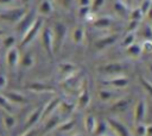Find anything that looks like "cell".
<instances>
[{"label":"cell","mask_w":152,"mask_h":136,"mask_svg":"<svg viewBox=\"0 0 152 136\" xmlns=\"http://www.w3.org/2000/svg\"><path fill=\"white\" fill-rule=\"evenodd\" d=\"M57 69H58V74H59V76L62 78V80L69 78L70 75H72V74H75L76 72L80 70L78 67H77L75 63H72V62H68V61L61 62V63L58 64Z\"/></svg>","instance_id":"obj_14"},{"label":"cell","mask_w":152,"mask_h":136,"mask_svg":"<svg viewBox=\"0 0 152 136\" xmlns=\"http://www.w3.org/2000/svg\"><path fill=\"white\" fill-rule=\"evenodd\" d=\"M14 0H0V7L2 8H10L12 7Z\"/></svg>","instance_id":"obj_45"},{"label":"cell","mask_w":152,"mask_h":136,"mask_svg":"<svg viewBox=\"0 0 152 136\" xmlns=\"http://www.w3.org/2000/svg\"><path fill=\"white\" fill-rule=\"evenodd\" d=\"M112 23H113V19L110 17L102 16V17H96L95 20L91 23V26L95 29H99V30H104V29L110 27Z\"/></svg>","instance_id":"obj_23"},{"label":"cell","mask_w":152,"mask_h":136,"mask_svg":"<svg viewBox=\"0 0 152 136\" xmlns=\"http://www.w3.org/2000/svg\"><path fill=\"white\" fill-rule=\"evenodd\" d=\"M114 10L115 12L120 16V17H127L129 16V10H128V5L125 4V2H121V1H116L114 4Z\"/></svg>","instance_id":"obj_29"},{"label":"cell","mask_w":152,"mask_h":136,"mask_svg":"<svg viewBox=\"0 0 152 136\" xmlns=\"http://www.w3.org/2000/svg\"><path fill=\"white\" fill-rule=\"evenodd\" d=\"M26 88L37 93H45V92H53V87L46 82H40V81H34L28 85H26Z\"/></svg>","instance_id":"obj_21"},{"label":"cell","mask_w":152,"mask_h":136,"mask_svg":"<svg viewBox=\"0 0 152 136\" xmlns=\"http://www.w3.org/2000/svg\"><path fill=\"white\" fill-rule=\"evenodd\" d=\"M90 100H91V97H90V92H89V82H88L87 78H84L82 86L80 88L78 97H77L76 107L77 109H86L90 104Z\"/></svg>","instance_id":"obj_7"},{"label":"cell","mask_w":152,"mask_h":136,"mask_svg":"<svg viewBox=\"0 0 152 136\" xmlns=\"http://www.w3.org/2000/svg\"><path fill=\"white\" fill-rule=\"evenodd\" d=\"M74 109H75V105H72V104H70L68 101H64V100L61 101V105L58 107V110L62 112V115H71Z\"/></svg>","instance_id":"obj_38"},{"label":"cell","mask_w":152,"mask_h":136,"mask_svg":"<svg viewBox=\"0 0 152 136\" xmlns=\"http://www.w3.org/2000/svg\"><path fill=\"white\" fill-rule=\"evenodd\" d=\"M86 38V30L82 25H76L72 30H71V41L74 44L80 45L84 42Z\"/></svg>","instance_id":"obj_22"},{"label":"cell","mask_w":152,"mask_h":136,"mask_svg":"<svg viewBox=\"0 0 152 136\" xmlns=\"http://www.w3.org/2000/svg\"><path fill=\"white\" fill-rule=\"evenodd\" d=\"M6 85H7V78L5 74L0 73V91L4 89L6 87Z\"/></svg>","instance_id":"obj_46"},{"label":"cell","mask_w":152,"mask_h":136,"mask_svg":"<svg viewBox=\"0 0 152 136\" xmlns=\"http://www.w3.org/2000/svg\"><path fill=\"white\" fill-rule=\"evenodd\" d=\"M135 39H137L135 32H126V35L121 39V47L125 49V48L132 45L133 43H135Z\"/></svg>","instance_id":"obj_31"},{"label":"cell","mask_w":152,"mask_h":136,"mask_svg":"<svg viewBox=\"0 0 152 136\" xmlns=\"http://www.w3.org/2000/svg\"><path fill=\"white\" fill-rule=\"evenodd\" d=\"M96 69L100 74L109 78V76L122 75V73L125 70V66L121 62H108V63H102V64L97 66Z\"/></svg>","instance_id":"obj_4"},{"label":"cell","mask_w":152,"mask_h":136,"mask_svg":"<svg viewBox=\"0 0 152 136\" xmlns=\"http://www.w3.org/2000/svg\"><path fill=\"white\" fill-rule=\"evenodd\" d=\"M139 81H140V85L144 88V91L152 98V81H150L148 79H146L144 76H139Z\"/></svg>","instance_id":"obj_37"},{"label":"cell","mask_w":152,"mask_h":136,"mask_svg":"<svg viewBox=\"0 0 152 136\" xmlns=\"http://www.w3.org/2000/svg\"><path fill=\"white\" fill-rule=\"evenodd\" d=\"M152 6V0H142L141 4L139 5V8L141 10V12L144 13V16L147 13V11L150 10V7Z\"/></svg>","instance_id":"obj_42"},{"label":"cell","mask_w":152,"mask_h":136,"mask_svg":"<svg viewBox=\"0 0 152 136\" xmlns=\"http://www.w3.org/2000/svg\"><path fill=\"white\" fill-rule=\"evenodd\" d=\"M108 123L107 122H103V120H100L97 122L96 124V128L93 132V136H102V135H106V131L108 130Z\"/></svg>","instance_id":"obj_33"},{"label":"cell","mask_w":152,"mask_h":136,"mask_svg":"<svg viewBox=\"0 0 152 136\" xmlns=\"http://www.w3.org/2000/svg\"><path fill=\"white\" fill-rule=\"evenodd\" d=\"M40 39H42V47L46 55L49 57H52L55 55L53 51V38H52V29L50 26H44L40 31Z\"/></svg>","instance_id":"obj_5"},{"label":"cell","mask_w":152,"mask_h":136,"mask_svg":"<svg viewBox=\"0 0 152 136\" xmlns=\"http://www.w3.org/2000/svg\"><path fill=\"white\" fill-rule=\"evenodd\" d=\"M71 136H83L82 134H74V135H71Z\"/></svg>","instance_id":"obj_53"},{"label":"cell","mask_w":152,"mask_h":136,"mask_svg":"<svg viewBox=\"0 0 152 136\" xmlns=\"http://www.w3.org/2000/svg\"><path fill=\"white\" fill-rule=\"evenodd\" d=\"M146 136H152V125H147V135Z\"/></svg>","instance_id":"obj_50"},{"label":"cell","mask_w":152,"mask_h":136,"mask_svg":"<svg viewBox=\"0 0 152 136\" xmlns=\"http://www.w3.org/2000/svg\"><path fill=\"white\" fill-rule=\"evenodd\" d=\"M4 36H5V30L0 29V37H4Z\"/></svg>","instance_id":"obj_52"},{"label":"cell","mask_w":152,"mask_h":136,"mask_svg":"<svg viewBox=\"0 0 152 136\" xmlns=\"http://www.w3.org/2000/svg\"><path fill=\"white\" fill-rule=\"evenodd\" d=\"M4 95L13 104V105H24V104H27L28 103V99L21 94L20 92H14V91H8V92H5Z\"/></svg>","instance_id":"obj_19"},{"label":"cell","mask_w":152,"mask_h":136,"mask_svg":"<svg viewBox=\"0 0 152 136\" xmlns=\"http://www.w3.org/2000/svg\"><path fill=\"white\" fill-rule=\"evenodd\" d=\"M44 136H50V135H49V134H48V135H44Z\"/></svg>","instance_id":"obj_56"},{"label":"cell","mask_w":152,"mask_h":136,"mask_svg":"<svg viewBox=\"0 0 152 136\" xmlns=\"http://www.w3.org/2000/svg\"><path fill=\"white\" fill-rule=\"evenodd\" d=\"M78 6H90L91 0H77Z\"/></svg>","instance_id":"obj_49"},{"label":"cell","mask_w":152,"mask_h":136,"mask_svg":"<svg viewBox=\"0 0 152 136\" xmlns=\"http://www.w3.org/2000/svg\"><path fill=\"white\" fill-rule=\"evenodd\" d=\"M51 29H52V38H53V51L55 54H58L66 38L68 27L62 21H55Z\"/></svg>","instance_id":"obj_1"},{"label":"cell","mask_w":152,"mask_h":136,"mask_svg":"<svg viewBox=\"0 0 152 136\" xmlns=\"http://www.w3.org/2000/svg\"><path fill=\"white\" fill-rule=\"evenodd\" d=\"M139 23H140V21L128 20V25H127V30H126V32H135V31H138Z\"/></svg>","instance_id":"obj_43"},{"label":"cell","mask_w":152,"mask_h":136,"mask_svg":"<svg viewBox=\"0 0 152 136\" xmlns=\"http://www.w3.org/2000/svg\"><path fill=\"white\" fill-rule=\"evenodd\" d=\"M125 54L128 58L131 60H135L138 57H140V55L142 54V49H141V44L139 43H133L132 45L125 48Z\"/></svg>","instance_id":"obj_25"},{"label":"cell","mask_w":152,"mask_h":136,"mask_svg":"<svg viewBox=\"0 0 152 136\" xmlns=\"http://www.w3.org/2000/svg\"><path fill=\"white\" fill-rule=\"evenodd\" d=\"M131 103H132V98L131 97H121L118 100H115L114 103H112L110 110L113 112H116V113L124 112V111H126L129 107Z\"/></svg>","instance_id":"obj_17"},{"label":"cell","mask_w":152,"mask_h":136,"mask_svg":"<svg viewBox=\"0 0 152 136\" xmlns=\"http://www.w3.org/2000/svg\"><path fill=\"white\" fill-rule=\"evenodd\" d=\"M102 136H107V135H102Z\"/></svg>","instance_id":"obj_57"},{"label":"cell","mask_w":152,"mask_h":136,"mask_svg":"<svg viewBox=\"0 0 152 136\" xmlns=\"http://www.w3.org/2000/svg\"><path fill=\"white\" fill-rule=\"evenodd\" d=\"M53 12V2L51 0H42L37 6V14L40 17H49Z\"/></svg>","instance_id":"obj_20"},{"label":"cell","mask_w":152,"mask_h":136,"mask_svg":"<svg viewBox=\"0 0 152 136\" xmlns=\"http://www.w3.org/2000/svg\"><path fill=\"white\" fill-rule=\"evenodd\" d=\"M55 2L63 10H69L71 6V0H55Z\"/></svg>","instance_id":"obj_44"},{"label":"cell","mask_w":152,"mask_h":136,"mask_svg":"<svg viewBox=\"0 0 152 136\" xmlns=\"http://www.w3.org/2000/svg\"><path fill=\"white\" fill-rule=\"evenodd\" d=\"M103 5H104V0H91L90 10L93 13H96L103 7Z\"/></svg>","instance_id":"obj_40"},{"label":"cell","mask_w":152,"mask_h":136,"mask_svg":"<svg viewBox=\"0 0 152 136\" xmlns=\"http://www.w3.org/2000/svg\"><path fill=\"white\" fill-rule=\"evenodd\" d=\"M36 18H37V16H36L33 12L27 11L26 14H25V16H24V17L15 24V30H17V32L24 35V32L32 25V23L34 21Z\"/></svg>","instance_id":"obj_13"},{"label":"cell","mask_w":152,"mask_h":136,"mask_svg":"<svg viewBox=\"0 0 152 136\" xmlns=\"http://www.w3.org/2000/svg\"><path fill=\"white\" fill-rule=\"evenodd\" d=\"M145 18L147 20V24H150L152 26V6L150 7V10L147 11V13L145 14Z\"/></svg>","instance_id":"obj_47"},{"label":"cell","mask_w":152,"mask_h":136,"mask_svg":"<svg viewBox=\"0 0 152 136\" xmlns=\"http://www.w3.org/2000/svg\"><path fill=\"white\" fill-rule=\"evenodd\" d=\"M19 61H20V52L18 50L17 47H13L11 49H8L6 51V56H5V62L6 66L11 69L15 68L19 66Z\"/></svg>","instance_id":"obj_15"},{"label":"cell","mask_w":152,"mask_h":136,"mask_svg":"<svg viewBox=\"0 0 152 136\" xmlns=\"http://www.w3.org/2000/svg\"><path fill=\"white\" fill-rule=\"evenodd\" d=\"M141 49H142V52L151 54L152 52V39L151 38L144 39V42L141 43Z\"/></svg>","instance_id":"obj_41"},{"label":"cell","mask_w":152,"mask_h":136,"mask_svg":"<svg viewBox=\"0 0 152 136\" xmlns=\"http://www.w3.org/2000/svg\"><path fill=\"white\" fill-rule=\"evenodd\" d=\"M62 99L59 97H53L52 99H50L44 106H43V113H42V119L48 118L50 115H52L53 112H56L61 105Z\"/></svg>","instance_id":"obj_16"},{"label":"cell","mask_w":152,"mask_h":136,"mask_svg":"<svg viewBox=\"0 0 152 136\" xmlns=\"http://www.w3.org/2000/svg\"><path fill=\"white\" fill-rule=\"evenodd\" d=\"M42 113H43V106H39L37 109H34L33 111H31L27 117H26V122H25V126L27 129L33 128L40 119H42Z\"/></svg>","instance_id":"obj_18"},{"label":"cell","mask_w":152,"mask_h":136,"mask_svg":"<svg viewBox=\"0 0 152 136\" xmlns=\"http://www.w3.org/2000/svg\"><path fill=\"white\" fill-rule=\"evenodd\" d=\"M145 16H144V13L141 12V10L139 8V6L138 7H135V8H133V10H131L129 11V16H128V20H135V21H140L142 18H144Z\"/></svg>","instance_id":"obj_35"},{"label":"cell","mask_w":152,"mask_h":136,"mask_svg":"<svg viewBox=\"0 0 152 136\" xmlns=\"http://www.w3.org/2000/svg\"><path fill=\"white\" fill-rule=\"evenodd\" d=\"M83 80H84V76H83L82 72H80V70H78V72H76L75 74L70 75L69 78H66V79L62 80L61 85H62L63 87L68 88V89L77 88V89L80 91V88H81V86H82Z\"/></svg>","instance_id":"obj_9"},{"label":"cell","mask_w":152,"mask_h":136,"mask_svg":"<svg viewBox=\"0 0 152 136\" xmlns=\"http://www.w3.org/2000/svg\"><path fill=\"white\" fill-rule=\"evenodd\" d=\"M2 47L6 49V51L13 47H15V37L13 35H5L2 38Z\"/></svg>","instance_id":"obj_36"},{"label":"cell","mask_w":152,"mask_h":136,"mask_svg":"<svg viewBox=\"0 0 152 136\" xmlns=\"http://www.w3.org/2000/svg\"><path fill=\"white\" fill-rule=\"evenodd\" d=\"M34 64V54L32 51H25L23 55H20L19 66L23 69H30Z\"/></svg>","instance_id":"obj_24"},{"label":"cell","mask_w":152,"mask_h":136,"mask_svg":"<svg viewBox=\"0 0 152 136\" xmlns=\"http://www.w3.org/2000/svg\"><path fill=\"white\" fill-rule=\"evenodd\" d=\"M147 112V103L144 98H140L133 107V125L142 123Z\"/></svg>","instance_id":"obj_8"},{"label":"cell","mask_w":152,"mask_h":136,"mask_svg":"<svg viewBox=\"0 0 152 136\" xmlns=\"http://www.w3.org/2000/svg\"><path fill=\"white\" fill-rule=\"evenodd\" d=\"M13 104L4 95V93H0V109L4 110L5 112H11L13 113Z\"/></svg>","instance_id":"obj_32"},{"label":"cell","mask_w":152,"mask_h":136,"mask_svg":"<svg viewBox=\"0 0 152 136\" xmlns=\"http://www.w3.org/2000/svg\"><path fill=\"white\" fill-rule=\"evenodd\" d=\"M107 123H108L109 129H112V131L116 136H132V132L128 130V128L120 120H118L115 118H109L107 120Z\"/></svg>","instance_id":"obj_11"},{"label":"cell","mask_w":152,"mask_h":136,"mask_svg":"<svg viewBox=\"0 0 152 136\" xmlns=\"http://www.w3.org/2000/svg\"><path fill=\"white\" fill-rule=\"evenodd\" d=\"M91 13V10H90V6H78V10H77V16L82 19H86L89 14Z\"/></svg>","instance_id":"obj_39"},{"label":"cell","mask_w":152,"mask_h":136,"mask_svg":"<svg viewBox=\"0 0 152 136\" xmlns=\"http://www.w3.org/2000/svg\"><path fill=\"white\" fill-rule=\"evenodd\" d=\"M17 124V119L13 113L11 112H5L2 116V125L6 130H12Z\"/></svg>","instance_id":"obj_27"},{"label":"cell","mask_w":152,"mask_h":136,"mask_svg":"<svg viewBox=\"0 0 152 136\" xmlns=\"http://www.w3.org/2000/svg\"><path fill=\"white\" fill-rule=\"evenodd\" d=\"M62 119L59 117V115H56L55 112L52 115H50L48 118H45V124H44V129L45 131H50V130H53V129H57V126L61 124Z\"/></svg>","instance_id":"obj_26"},{"label":"cell","mask_w":152,"mask_h":136,"mask_svg":"<svg viewBox=\"0 0 152 136\" xmlns=\"http://www.w3.org/2000/svg\"><path fill=\"white\" fill-rule=\"evenodd\" d=\"M27 12V8L24 6H19V7H10V8H5L2 12H0V19L2 21L10 23V24H17Z\"/></svg>","instance_id":"obj_3"},{"label":"cell","mask_w":152,"mask_h":136,"mask_svg":"<svg viewBox=\"0 0 152 136\" xmlns=\"http://www.w3.org/2000/svg\"><path fill=\"white\" fill-rule=\"evenodd\" d=\"M146 135H147V125H145L144 123L134 124L132 136H146Z\"/></svg>","instance_id":"obj_34"},{"label":"cell","mask_w":152,"mask_h":136,"mask_svg":"<svg viewBox=\"0 0 152 136\" xmlns=\"http://www.w3.org/2000/svg\"><path fill=\"white\" fill-rule=\"evenodd\" d=\"M83 124H84V129H86V131L93 135V132H94V130H95V128H96L97 120H96V118H95L93 115H87V116L84 117V122H83Z\"/></svg>","instance_id":"obj_28"},{"label":"cell","mask_w":152,"mask_h":136,"mask_svg":"<svg viewBox=\"0 0 152 136\" xmlns=\"http://www.w3.org/2000/svg\"><path fill=\"white\" fill-rule=\"evenodd\" d=\"M147 68H148V72H150V74L152 75V62H151V63H148V66H147Z\"/></svg>","instance_id":"obj_51"},{"label":"cell","mask_w":152,"mask_h":136,"mask_svg":"<svg viewBox=\"0 0 152 136\" xmlns=\"http://www.w3.org/2000/svg\"><path fill=\"white\" fill-rule=\"evenodd\" d=\"M28 1H30V0H24V2H28Z\"/></svg>","instance_id":"obj_55"},{"label":"cell","mask_w":152,"mask_h":136,"mask_svg":"<svg viewBox=\"0 0 152 136\" xmlns=\"http://www.w3.org/2000/svg\"><path fill=\"white\" fill-rule=\"evenodd\" d=\"M125 1H126V4H127V5H128V4H131V2H132V1H133V0H125Z\"/></svg>","instance_id":"obj_54"},{"label":"cell","mask_w":152,"mask_h":136,"mask_svg":"<svg viewBox=\"0 0 152 136\" xmlns=\"http://www.w3.org/2000/svg\"><path fill=\"white\" fill-rule=\"evenodd\" d=\"M44 27V20L43 17L37 16V18L34 19V21L32 23V25L24 32L23 37H21V42H20V47H27L30 43H32V41L37 37V35L43 30Z\"/></svg>","instance_id":"obj_2"},{"label":"cell","mask_w":152,"mask_h":136,"mask_svg":"<svg viewBox=\"0 0 152 136\" xmlns=\"http://www.w3.org/2000/svg\"><path fill=\"white\" fill-rule=\"evenodd\" d=\"M118 39H119L118 33H109V35H106V36L97 38L94 43V47L96 50H104V49L112 47Z\"/></svg>","instance_id":"obj_10"},{"label":"cell","mask_w":152,"mask_h":136,"mask_svg":"<svg viewBox=\"0 0 152 136\" xmlns=\"http://www.w3.org/2000/svg\"><path fill=\"white\" fill-rule=\"evenodd\" d=\"M122 95L119 93L118 89H113L109 87H103L99 91V99L102 103H114Z\"/></svg>","instance_id":"obj_12"},{"label":"cell","mask_w":152,"mask_h":136,"mask_svg":"<svg viewBox=\"0 0 152 136\" xmlns=\"http://www.w3.org/2000/svg\"><path fill=\"white\" fill-rule=\"evenodd\" d=\"M101 84L104 86V87H109V88H113V89H124L128 86L129 84V80L128 78H126L124 74L122 75H116V76H109V78H106L101 81Z\"/></svg>","instance_id":"obj_6"},{"label":"cell","mask_w":152,"mask_h":136,"mask_svg":"<svg viewBox=\"0 0 152 136\" xmlns=\"http://www.w3.org/2000/svg\"><path fill=\"white\" fill-rule=\"evenodd\" d=\"M75 126V120L74 119H65V120H62L61 124L57 126L56 130H58L59 132H69L74 129Z\"/></svg>","instance_id":"obj_30"},{"label":"cell","mask_w":152,"mask_h":136,"mask_svg":"<svg viewBox=\"0 0 152 136\" xmlns=\"http://www.w3.org/2000/svg\"><path fill=\"white\" fill-rule=\"evenodd\" d=\"M37 135V130L34 128H31V129H27L21 136H36Z\"/></svg>","instance_id":"obj_48"}]
</instances>
